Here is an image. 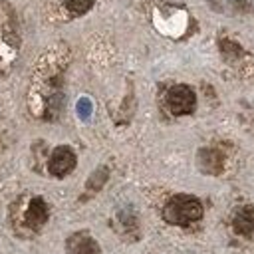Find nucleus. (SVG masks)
<instances>
[{
	"mask_svg": "<svg viewBox=\"0 0 254 254\" xmlns=\"http://www.w3.org/2000/svg\"><path fill=\"white\" fill-rule=\"evenodd\" d=\"M163 218L169 224L189 226L202 218V204L192 194H175L167 200L163 208Z\"/></svg>",
	"mask_w": 254,
	"mask_h": 254,
	"instance_id": "1",
	"label": "nucleus"
},
{
	"mask_svg": "<svg viewBox=\"0 0 254 254\" xmlns=\"http://www.w3.org/2000/svg\"><path fill=\"white\" fill-rule=\"evenodd\" d=\"M167 105L173 115H189L196 107V95L189 85H173L167 91Z\"/></svg>",
	"mask_w": 254,
	"mask_h": 254,
	"instance_id": "2",
	"label": "nucleus"
},
{
	"mask_svg": "<svg viewBox=\"0 0 254 254\" xmlns=\"http://www.w3.org/2000/svg\"><path fill=\"white\" fill-rule=\"evenodd\" d=\"M75 163H77V159H75L73 149L67 145H60L52 151V157L48 161V171L54 177H65L67 173L73 171Z\"/></svg>",
	"mask_w": 254,
	"mask_h": 254,
	"instance_id": "3",
	"label": "nucleus"
},
{
	"mask_svg": "<svg viewBox=\"0 0 254 254\" xmlns=\"http://www.w3.org/2000/svg\"><path fill=\"white\" fill-rule=\"evenodd\" d=\"M196 165L206 175H218L224 169V155L218 149H200L196 155Z\"/></svg>",
	"mask_w": 254,
	"mask_h": 254,
	"instance_id": "4",
	"label": "nucleus"
},
{
	"mask_svg": "<svg viewBox=\"0 0 254 254\" xmlns=\"http://www.w3.org/2000/svg\"><path fill=\"white\" fill-rule=\"evenodd\" d=\"M65 254H101L99 244L87 232H75L67 238Z\"/></svg>",
	"mask_w": 254,
	"mask_h": 254,
	"instance_id": "5",
	"label": "nucleus"
},
{
	"mask_svg": "<svg viewBox=\"0 0 254 254\" xmlns=\"http://www.w3.org/2000/svg\"><path fill=\"white\" fill-rule=\"evenodd\" d=\"M232 228L240 236H254V206H238L232 214Z\"/></svg>",
	"mask_w": 254,
	"mask_h": 254,
	"instance_id": "6",
	"label": "nucleus"
},
{
	"mask_svg": "<svg viewBox=\"0 0 254 254\" xmlns=\"http://www.w3.org/2000/svg\"><path fill=\"white\" fill-rule=\"evenodd\" d=\"M46 220H48V204H46V200L40 198V196L32 198L30 204H28V208H26V214H24L26 226L38 230Z\"/></svg>",
	"mask_w": 254,
	"mask_h": 254,
	"instance_id": "7",
	"label": "nucleus"
},
{
	"mask_svg": "<svg viewBox=\"0 0 254 254\" xmlns=\"http://www.w3.org/2000/svg\"><path fill=\"white\" fill-rule=\"evenodd\" d=\"M91 6H93V0H65V8H67L73 16L85 14Z\"/></svg>",
	"mask_w": 254,
	"mask_h": 254,
	"instance_id": "8",
	"label": "nucleus"
},
{
	"mask_svg": "<svg viewBox=\"0 0 254 254\" xmlns=\"http://www.w3.org/2000/svg\"><path fill=\"white\" fill-rule=\"evenodd\" d=\"M105 181H107V169H105V167H99V169L91 175V179L87 181V189H89V190H99Z\"/></svg>",
	"mask_w": 254,
	"mask_h": 254,
	"instance_id": "9",
	"label": "nucleus"
},
{
	"mask_svg": "<svg viewBox=\"0 0 254 254\" xmlns=\"http://www.w3.org/2000/svg\"><path fill=\"white\" fill-rule=\"evenodd\" d=\"M75 111H77L79 119H83V121L89 119V117H91V111H93L91 99H89V97H79L77 103H75Z\"/></svg>",
	"mask_w": 254,
	"mask_h": 254,
	"instance_id": "10",
	"label": "nucleus"
},
{
	"mask_svg": "<svg viewBox=\"0 0 254 254\" xmlns=\"http://www.w3.org/2000/svg\"><path fill=\"white\" fill-rule=\"evenodd\" d=\"M236 10H240V12H248V10H252V0H228Z\"/></svg>",
	"mask_w": 254,
	"mask_h": 254,
	"instance_id": "11",
	"label": "nucleus"
},
{
	"mask_svg": "<svg viewBox=\"0 0 254 254\" xmlns=\"http://www.w3.org/2000/svg\"><path fill=\"white\" fill-rule=\"evenodd\" d=\"M210 6H214V8H218V4H220V0H206Z\"/></svg>",
	"mask_w": 254,
	"mask_h": 254,
	"instance_id": "12",
	"label": "nucleus"
}]
</instances>
